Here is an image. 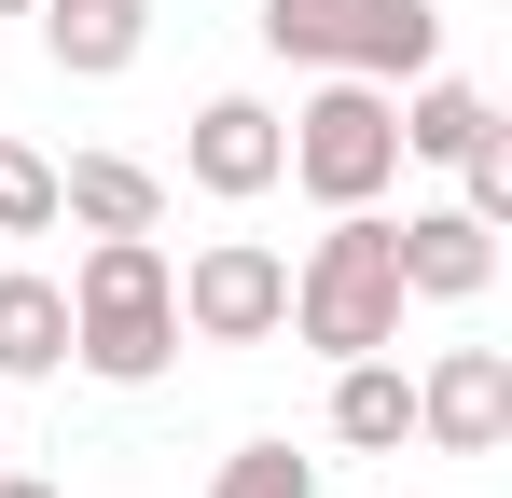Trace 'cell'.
Returning a JSON list of instances; mask_svg holds the SVG:
<instances>
[{
    "label": "cell",
    "mask_w": 512,
    "mask_h": 498,
    "mask_svg": "<svg viewBox=\"0 0 512 498\" xmlns=\"http://www.w3.org/2000/svg\"><path fill=\"white\" fill-rule=\"evenodd\" d=\"M167 360H180L167 249H153V236H84V263H70V374H97V388H153Z\"/></svg>",
    "instance_id": "1"
},
{
    "label": "cell",
    "mask_w": 512,
    "mask_h": 498,
    "mask_svg": "<svg viewBox=\"0 0 512 498\" xmlns=\"http://www.w3.org/2000/svg\"><path fill=\"white\" fill-rule=\"evenodd\" d=\"M402 319H416V291H402L388 208H333V236H305L291 263V332L319 360H374V346H402Z\"/></svg>",
    "instance_id": "2"
},
{
    "label": "cell",
    "mask_w": 512,
    "mask_h": 498,
    "mask_svg": "<svg viewBox=\"0 0 512 498\" xmlns=\"http://www.w3.org/2000/svg\"><path fill=\"white\" fill-rule=\"evenodd\" d=\"M277 180H305L319 208H388V180H402V111H388V83L360 70H319L291 111H277Z\"/></svg>",
    "instance_id": "3"
},
{
    "label": "cell",
    "mask_w": 512,
    "mask_h": 498,
    "mask_svg": "<svg viewBox=\"0 0 512 498\" xmlns=\"http://www.w3.org/2000/svg\"><path fill=\"white\" fill-rule=\"evenodd\" d=\"M263 56L416 83V70H443V0H263Z\"/></svg>",
    "instance_id": "4"
},
{
    "label": "cell",
    "mask_w": 512,
    "mask_h": 498,
    "mask_svg": "<svg viewBox=\"0 0 512 498\" xmlns=\"http://www.w3.org/2000/svg\"><path fill=\"white\" fill-rule=\"evenodd\" d=\"M167 291H180V332H194V346H277V332H291V249L208 236L194 263H167Z\"/></svg>",
    "instance_id": "5"
},
{
    "label": "cell",
    "mask_w": 512,
    "mask_h": 498,
    "mask_svg": "<svg viewBox=\"0 0 512 498\" xmlns=\"http://www.w3.org/2000/svg\"><path fill=\"white\" fill-rule=\"evenodd\" d=\"M416 443L443 457H499L512 443V346H443L416 374Z\"/></svg>",
    "instance_id": "6"
},
{
    "label": "cell",
    "mask_w": 512,
    "mask_h": 498,
    "mask_svg": "<svg viewBox=\"0 0 512 498\" xmlns=\"http://www.w3.org/2000/svg\"><path fill=\"white\" fill-rule=\"evenodd\" d=\"M277 153H291V139H277V111H263V97H208V111L180 125V180H194L208 208L277 194Z\"/></svg>",
    "instance_id": "7"
},
{
    "label": "cell",
    "mask_w": 512,
    "mask_h": 498,
    "mask_svg": "<svg viewBox=\"0 0 512 498\" xmlns=\"http://www.w3.org/2000/svg\"><path fill=\"white\" fill-rule=\"evenodd\" d=\"M388 249H402V291H416V305H485V291H499V236H485L457 194H443V208H402Z\"/></svg>",
    "instance_id": "8"
},
{
    "label": "cell",
    "mask_w": 512,
    "mask_h": 498,
    "mask_svg": "<svg viewBox=\"0 0 512 498\" xmlns=\"http://www.w3.org/2000/svg\"><path fill=\"white\" fill-rule=\"evenodd\" d=\"M42 56L70 83H125L153 56V0H42Z\"/></svg>",
    "instance_id": "9"
},
{
    "label": "cell",
    "mask_w": 512,
    "mask_h": 498,
    "mask_svg": "<svg viewBox=\"0 0 512 498\" xmlns=\"http://www.w3.org/2000/svg\"><path fill=\"white\" fill-rule=\"evenodd\" d=\"M56 222H84V236H167V180L139 153H70L56 166Z\"/></svg>",
    "instance_id": "10"
},
{
    "label": "cell",
    "mask_w": 512,
    "mask_h": 498,
    "mask_svg": "<svg viewBox=\"0 0 512 498\" xmlns=\"http://www.w3.org/2000/svg\"><path fill=\"white\" fill-rule=\"evenodd\" d=\"M333 443L346 457H402V443H416V374H402V346L333 360Z\"/></svg>",
    "instance_id": "11"
},
{
    "label": "cell",
    "mask_w": 512,
    "mask_h": 498,
    "mask_svg": "<svg viewBox=\"0 0 512 498\" xmlns=\"http://www.w3.org/2000/svg\"><path fill=\"white\" fill-rule=\"evenodd\" d=\"M42 374H70V277L0 263V388H42Z\"/></svg>",
    "instance_id": "12"
},
{
    "label": "cell",
    "mask_w": 512,
    "mask_h": 498,
    "mask_svg": "<svg viewBox=\"0 0 512 498\" xmlns=\"http://www.w3.org/2000/svg\"><path fill=\"white\" fill-rule=\"evenodd\" d=\"M388 111H402V166H457L485 125H499V97H485V83H457V70L388 83Z\"/></svg>",
    "instance_id": "13"
},
{
    "label": "cell",
    "mask_w": 512,
    "mask_h": 498,
    "mask_svg": "<svg viewBox=\"0 0 512 498\" xmlns=\"http://www.w3.org/2000/svg\"><path fill=\"white\" fill-rule=\"evenodd\" d=\"M208 498H319V457H291V443H236V457L208 471Z\"/></svg>",
    "instance_id": "14"
},
{
    "label": "cell",
    "mask_w": 512,
    "mask_h": 498,
    "mask_svg": "<svg viewBox=\"0 0 512 498\" xmlns=\"http://www.w3.org/2000/svg\"><path fill=\"white\" fill-rule=\"evenodd\" d=\"M457 208H471L485 236H512V125H485V139L457 153Z\"/></svg>",
    "instance_id": "15"
},
{
    "label": "cell",
    "mask_w": 512,
    "mask_h": 498,
    "mask_svg": "<svg viewBox=\"0 0 512 498\" xmlns=\"http://www.w3.org/2000/svg\"><path fill=\"white\" fill-rule=\"evenodd\" d=\"M0 236H56V166L28 139H0Z\"/></svg>",
    "instance_id": "16"
},
{
    "label": "cell",
    "mask_w": 512,
    "mask_h": 498,
    "mask_svg": "<svg viewBox=\"0 0 512 498\" xmlns=\"http://www.w3.org/2000/svg\"><path fill=\"white\" fill-rule=\"evenodd\" d=\"M0 498H70V485H42V471H14V457H0Z\"/></svg>",
    "instance_id": "17"
},
{
    "label": "cell",
    "mask_w": 512,
    "mask_h": 498,
    "mask_svg": "<svg viewBox=\"0 0 512 498\" xmlns=\"http://www.w3.org/2000/svg\"><path fill=\"white\" fill-rule=\"evenodd\" d=\"M0 14H42V0H0Z\"/></svg>",
    "instance_id": "18"
}]
</instances>
